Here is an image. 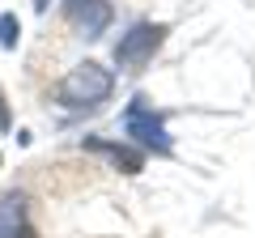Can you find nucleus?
<instances>
[{"label": "nucleus", "instance_id": "nucleus-7", "mask_svg": "<svg viewBox=\"0 0 255 238\" xmlns=\"http://www.w3.org/2000/svg\"><path fill=\"white\" fill-rule=\"evenodd\" d=\"M17 38H21L17 13H0V47H4V51H13V47H17Z\"/></svg>", "mask_w": 255, "mask_h": 238}, {"label": "nucleus", "instance_id": "nucleus-9", "mask_svg": "<svg viewBox=\"0 0 255 238\" xmlns=\"http://www.w3.org/2000/svg\"><path fill=\"white\" fill-rule=\"evenodd\" d=\"M47 4H51V0H34V9H38V13H47Z\"/></svg>", "mask_w": 255, "mask_h": 238}, {"label": "nucleus", "instance_id": "nucleus-3", "mask_svg": "<svg viewBox=\"0 0 255 238\" xmlns=\"http://www.w3.org/2000/svg\"><path fill=\"white\" fill-rule=\"evenodd\" d=\"M124 136H132L136 149H145V153H157V157H170L174 153L170 132H166V123L153 115L149 98H132V107L124 111Z\"/></svg>", "mask_w": 255, "mask_h": 238}, {"label": "nucleus", "instance_id": "nucleus-4", "mask_svg": "<svg viewBox=\"0 0 255 238\" xmlns=\"http://www.w3.org/2000/svg\"><path fill=\"white\" fill-rule=\"evenodd\" d=\"M64 21L81 38H102L107 26L115 21V9H111V0H64Z\"/></svg>", "mask_w": 255, "mask_h": 238}, {"label": "nucleus", "instance_id": "nucleus-2", "mask_svg": "<svg viewBox=\"0 0 255 238\" xmlns=\"http://www.w3.org/2000/svg\"><path fill=\"white\" fill-rule=\"evenodd\" d=\"M166 34H170L166 21H136L128 34H119V43H115V64L124 68V73H145V64L162 51Z\"/></svg>", "mask_w": 255, "mask_h": 238}, {"label": "nucleus", "instance_id": "nucleus-8", "mask_svg": "<svg viewBox=\"0 0 255 238\" xmlns=\"http://www.w3.org/2000/svg\"><path fill=\"white\" fill-rule=\"evenodd\" d=\"M13 128V111H9V94L0 90V132H9Z\"/></svg>", "mask_w": 255, "mask_h": 238}, {"label": "nucleus", "instance_id": "nucleus-1", "mask_svg": "<svg viewBox=\"0 0 255 238\" xmlns=\"http://www.w3.org/2000/svg\"><path fill=\"white\" fill-rule=\"evenodd\" d=\"M111 90H115V73L102 68L98 60H85V64L68 68V77L60 81V102L68 111H94L111 98Z\"/></svg>", "mask_w": 255, "mask_h": 238}, {"label": "nucleus", "instance_id": "nucleus-5", "mask_svg": "<svg viewBox=\"0 0 255 238\" xmlns=\"http://www.w3.org/2000/svg\"><path fill=\"white\" fill-rule=\"evenodd\" d=\"M0 238H38V226L30 217V200L17 187L0 192Z\"/></svg>", "mask_w": 255, "mask_h": 238}, {"label": "nucleus", "instance_id": "nucleus-6", "mask_svg": "<svg viewBox=\"0 0 255 238\" xmlns=\"http://www.w3.org/2000/svg\"><path fill=\"white\" fill-rule=\"evenodd\" d=\"M85 149H90V153H102L111 166H115V170H124V174H140V170H145V149L128 145V140L90 136V140H85Z\"/></svg>", "mask_w": 255, "mask_h": 238}]
</instances>
